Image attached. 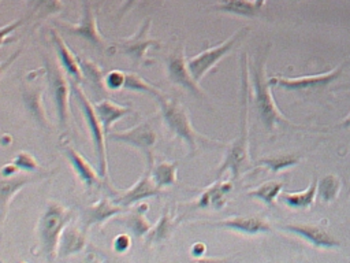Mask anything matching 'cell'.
I'll list each match as a JSON object with an SVG mask.
<instances>
[{
  "label": "cell",
  "instance_id": "836d02e7",
  "mask_svg": "<svg viewBox=\"0 0 350 263\" xmlns=\"http://www.w3.org/2000/svg\"><path fill=\"white\" fill-rule=\"evenodd\" d=\"M29 4L31 5V10L41 16L56 14L63 7L60 0H29Z\"/></svg>",
  "mask_w": 350,
  "mask_h": 263
},
{
  "label": "cell",
  "instance_id": "9c48e42d",
  "mask_svg": "<svg viewBox=\"0 0 350 263\" xmlns=\"http://www.w3.org/2000/svg\"><path fill=\"white\" fill-rule=\"evenodd\" d=\"M165 73L172 85H176V86L187 90L189 93L194 95L196 97L206 99V93L201 88L200 82L193 77V74L189 68V63H187V58H186L183 45L176 47L171 53L167 55Z\"/></svg>",
  "mask_w": 350,
  "mask_h": 263
},
{
  "label": "cell",
  "instance_id": "484cf974",
  "mask_svg": "<svg viewBox=\"0 0 350 263\" xmlns=\"http://www.w3.org/2000/svg\"><path fill=\"white\" fill-rule=\"evenodd\" d=\"M317 196V178L314 177L306 189L301 192H284L280 199L284 205L294 210H306L310 208Z\"/></svg>",
  "mask_w": 350,
  "mask_h": 263
},
{
  "label": "cell",
  "instance_id": "e575fe53",
  "mask_svg": "<svg viewBox=\"0 0 350 263\" xmlns=\"http://www.w3.org/2000/svg\"><path fill=\"white\" fill-rule=\"evenodd\" d=\"M12 162L19 167V170L23 171H37L41 168V164L37 162V159L34 158V155H31L27 151H19L15 153Z\"/></svg>",
  "mask_w": 350,
  "mask_h": 263
},
{
  "label": "cell",
  "instance_id": "8fae6325",
  "mask_svg": "<svg viewBox=\"0 0 350 263\" xmlns=\"http://www.w3.org/2000/svg\"><path fill=\"white\" fill-rule=\"evenodd\" d=\"M343 66H336L328 71L310 74V75H298V77H283L273 75L269 77L272 86L284 89V90H316L328 86L332 81L340 77Z\"/></svg>",
  "mask_w": 350,
  "mask_h": 263
},
{
  "label": "cell",
  "instance_id": "5bb4252c",
  "mask_svg": "<svg viewBox=\"0 0 350 263\" xmlns=\"http://www.w3.org/2000/svg\"><path fill=\"white\" fill-rule=\"evenodd\" d=\"M206 225L241 233V234H247V236L269 233L272 229L269 222L260 215H234V216H228L221 221L206 223Z\"/></svg>",
  "mask_w": 350,
  "mask_h": 263
},
{
  "label": "cell",
  "instance_id": "f546056e",
  "mask_svg": "<svg viewBox=\"0 0 350 263\" xmlns=\"http://www.w3.org/2000/svg\"><path fill=\"white\" fill-rule=\"evenodd\" d=\"M152 178L157 188H168L178 181V162L161 160L152 166Z\"/></svg>",
  "mask_w": 350,
  "mask_h": 263
},
{
  "label": "cell",
  "instance_id": "ee69618b",
  "mask_svg": "<svg viewBox=\"0 0 350 263\" xmlns=\"http://www.w3.org/2000/svg\"><path fill=\"white\" fill-rule=\"evenodd\" d=\"M256 1V4H257V7L261 10L264 5H265V3H267V0H254Z\"/></svg>",
  "mask_w": 350,
  "mask_h": 263
},
{
  "label": "cell",
  "instance_id": "8992f818",
  "mask_svg": "<svg viewBox=\"0 0 350 263\" xmlns=\"http://www.w3.org/2000/svg\"><path fill=\"white\" fill-rule=\"evenodd\" d=\"M44 67H45L49 89L53 97V104L56 108L59 125L62 129H67L72 119L71 107H70V96L72 95L71 79L64 71V68L60 66L59 60L56 62L45 58Z\"/></svg>",
  "mask_w": 350,
  "mask_h": 263
},
{
  "label": "cell",
  "instance_id": "ac0fdd59",
  "mask_svg": "<svg viewBox=\"0 0 350 263\" xmlns=\"http://www.w3.org/2000/svg\"><path fill=\"white\" fill-rule=\"evenodd\" d=\"M232 189H234L232 181L230 179L221 181L220 178H216L213 184L204 188V190L196 200L194 207L200 210H208V208L221 210L227 204V200H228L227 196Z\"/></svg>",
  "mask_w": 350,
  "mask_h": 263
},
{
  "label": "cell",
  "instance_id": "d590c367",
  "mask_svg": "<svg viewBox=\"0 0 350 263\" xmlns=\"http://www.w3.org/2000/svg\"><path fill=\"white\" fill-rule=\"evenodd\" d=\"M104 84L107 90L115 92V90H120L124 89V84H126V71L123 70H109L105 75H104Z\"/></svg>",
  "mask_w": 350,
  "mask_h": 263
},
{
  "label": "cell",
  "instance_id": "7bdbcfd3",
  "mask_svg": "<svg viewBox=\"0 0 350 263\" xmlns=\"http://www.w3.org/2000/svg\"><path fill=\"white\" fill-rule=\"evenodd\" d=\"M11 141H12V137H11L10 134L4 133V134L1 136V142H3V145H7V144H10Z\"/></svg>",
  "mask_w": 350,
  "mask_h": 263
},
{
  "label": "cell",
  "instance_id": "f35d334b",
  "mask_svg": "<svg viewBox=\"0 0 350 263\" xmlns=\"http://www.w3.org/2000/svg\"><path fill=\"white\" fill-rule=\"evenodd\" d=\"M18 171H19V167L14 162H11L1 167V177H12L18 174Z\"/></svg>",
  "mask_w": 350,
  "mask_h": 263
},
{
  "label": "cell",
  "instance_id": "d6a6232c",
  "mask_svg": "<svg viewBox=\"0 0 350 263\" xmlns=\"http://www.w3.org/2000/svg\"><path fill=\"white\" fill-rule=\"evenodd\" d=\"M340 188H342L340 178L335 174H328L317 182V196L321 199V201L331 203L338 197Z\"/></svg>",
  "mask_w": 350,
  "mask_h": 263
},
{
  "label": "cell",
  "instance_id": "277c9868",
  "mask_svg": "<svg viewBox=\"0 0 350 263\" xmlns=\"http://www.w3.org/2000/svg\"><path fill=\"white\" fill-rule=\"evenodd\" d=\"M74 211L57 201H49L37 223V238L40 251L46 260L57 256L59 244L64 229L72 222Z\"/></svg>",
  "mask_w": 350,
  "mask_h": 263
},
{
  "label": "cell",
  "instance_id": "7a4b0ae2",
  "mask_svg": "<svg viewBox=\"0 0 350 263\" xmlns=\"http://www.w3.org/2000/svg\"><path fill=\"white\" fill-rule=\"evenodd\" d=\"M252 96L250 88V75H249V56L246 52L241 56V104L243 110V116L241 122V130L238 137L227 145V152L220 163V167L216 171V177L221 178V175L227 171L231 173L232 179H238L241 174L253 167L250 160L249 151V101Z\"/></svg>",
  "mask_w": 350,
  "mask_h": 263
},
{
  "label": "cell",
  "instance_id": "7402d4cb",
  "mask_svg": "<svg viewBox=\"0 0 350 263\" xmlns=\"http://www.w3.org/2000/svg\"><path fill=\"white\" fill-rule=\"evenodd\" d=\"M86 241H88V231L82 226L77 227L75 225L70 223L62 234L57 255L60 258H67L78 252H82L86 247Z\"/></svg>",
  "mask_w": 350,
  "mask_h": 263
},
{
  "label": "cell",
  "instance_id": "30bf717a",
  "mask_svg": "<svg viewBox=\"0 0 350 263\" xmlns=\"http://www.w3.org/2000/svg\"><path fill=\"white\" fill-rule=\"evenodd\" d=\"M108 140L126 144L130 147L137 148L145 155L146 159V166L152 167L154 164L153 162V148L157 142V133L154 127L148 122H141L130 129L122 130V132H115L109 133Z\"/></svg>",
  "mask_w": 350,
  "mask_h": 263
},
{
  "label": "cell",
  "instance_id": "83f0119b",
  "mask_svg": "<svg viewBox=\"0 0 350 263\" xmlns=\"http://www.w3.org/2000/svg\"><path fill=\"white\" fill-rule=\"evenodd\" d=\"M301 160H302V156L298 153H278V155L261 158L257 162H254L253 166L264 167L269 170L272 174H278L283 170L297 166Z\"/></svg>",
  "mask_w": 350,
  "mask_h": 263
},
{
  "label": "cell",
  "instance_id": "60d3db41",
  "mask_svg": "<svg viewBox=\"0 0 350 263\" xmlns=\"http://www.w3.org/2000/svg\"><path fill=\"white\" fill-rule=\"evenodd\" d=\"M139 3V0H126L124 3H123V5L119 8V18H122L124 14H127L129 11H131L137 4Z\"/></svg>",
  "mask_w": 350,
  "mask_h": 263
},
{
  "label": "cell",
  "instance_id": "1f68e13d",
  "mask_svg": "<svg viewBox=\"0 0 350 263\" xmlns=\"http://www.w3.org/2000/svg\"><path fill=\"white\" fill-rule=\"evenodd\" d=\"M124 89L130 90V92L146 93V95L153 96L154 99H157V97L164 95V92L159 86L150 84L149 81H146L144 77H141L139 74H137L134 71H126Z\"/></svg>",
  "mask_w": 350,
  "mask_h": 263
},
{
  "label": "cell",
  "instance_id": "f1b7e54d",
  "mask_svg": "<svg viewBox=\"0 0 350 263\" xmlns=\"http://www.w3.org/2000/svg\"><path fill=\"white\" fill-rule=\"evenodd\" d=\"M211 10L246 18H254L260 11L254 0H220L217 4L212 5Z\"/></svg>",
  "mask_w": 350,
  "mask_h": 263
},
{
  "label": "cell",
  "instance_id": "4fadbf2b",
  "mask_svg": "<svg viewBox=\"0 0 350 263\" xmlns=\"http://www.w3.org/2000/svg\"><path fill=\"white\" fill-rule=\"evenodd\" d=\"M161 193H163V189L157 188L152 178V167L146 166L145 171L134 185H131L129 189L116 192V195L112 199L115 203L127 208L130 205L133 207L137 203H141L148 197H157Z\"/></svg>",
  "mask_w": 350,
  "mask_h": 263
},
{
  "label": "cell",
  "instance_id": "5b68a950",
  "mask_svg": "<svg viewBox=\"0 0 350 263\" xmlns=\"http://www.w3.org/2000/svg\"><path fill=\"white\" fill-rule=\"evenodd\" d=\"M71 79V78H70ZM71 89H72V95L81 108V112L83 115V121L89 129L92 141H93V147H94V153H96V159L98 163V173L103 178L107 177L108 174V162H107V136L104 133L101 121L97 115V111L94 108L93 101H90L88 99V95L85 93V90L82 89L81 84L71 79Z\"/></svg>",
  "mask_w": 350,
  "mask_h": 263
},
{
  "label": "cell",
  "instance_id": "8d00e7d4",
  "mask_svg": "<svg viewBox=\"0 0 350 263\" xmlns=\"http://www.w3.org/2000/svg\"><path fill=\"white\" fill-rule=\"evenodd\" d=\"M131 248V237L127 233H119L112 240V249L116 253H127Z\"/></svg>",
  "mask_w": 350,
  "mask_h": 263
},
{
  "label": "cell",
  "instance_id": "f6af8a7d",
  "mask_svg": "<svg viewBox=\"0 0 350 263\" xmlns=\"http://www.w3.org/2000/svg\"><path fill=\"white\" fill-rule=\"evenodd\" d=\"M295 1H299V0H295Z\"/></svg>",
  "mask_w": 350,
  "mask_h": 263
},
{
  "label": "cell",
  "instance_id": "ba28073f",
  "mask_svg": "<svg viewBox=\"0 0 350 263\" xmlns=\"http://www.w3.org/2000/svg\"><path fill=\"white\" fill-rule=\"evenodd\" d=\"M249 27L243 26L241 29H238L235 33H232L230 37H227L223 42L215 45V47H209L204 51H201L200 53H197L196 56L187 58V63H189V68L193 74V77L201 82V79L213 68L216 67V64L224 59L231 51L232 48L247 34Z\"/></svg>",
  "mask_w": 350,
  "mask_h": 263
},
{
  "label": "cell",
  "instance_id": "52a82bcc",
  "mask_svg": "<svg viewBox=\"0 0 350 263\" xmlns=\"http://www.w3.org/2000/svg\"><path fill=\"white\" fill-rule=\"evenodd\" d=\"M149 30H150V19L148 18L142 22L139 29L133 36L122 38L116 42H112L108 49V53L124 55L137 66H145V67L152 66L154 60L149 58L148 52L150 48L159 49L160 41L150 37Z\"/></svg>",
  "mask_w": 350,
  "mask_h": 263
},
{
  "label": "cell",
  "instance_id": "74e56055",
  "mask_svg": "<svg viewBox=\"0 0 350 263\" xmlns=\"http://www.w3.org/2000/svg\"><path fill=\"white\" fill-rule=\"evenodd\" d=\"M208 252V248H206V245L202 242V241H197V242H194L191 247H190V255H191V258H194V259H198V260H201V259H204V255Z\"/></svg>",
  "mask_w": 350,
  "mask_h": 263
},
{
  "label": "cell",
  "instance_id": "2e32d148",
  "mask_svg": "<svg viewBox=\"0 0 350 263\" xmlns=\"http://www.w3.org/2000/svg\"><path fill=\"white\" fill-rule=\"evenodd\" d=\"M62 149L74 174L86 189H92L93 186L101 184L103 177L100 175V173L96 171L93 166L71 144H68L67 141L62 142Z\"/></svg>",
  "mask_w": 350,
  "mask_h": 263
},
{
  "label": "cell",
  "instance_id": "b9f144b4",
  "mask_svg": "<svg viewBox=\"0 0 350 263\" xmlns=\"http://www.w3.org/2000/svg\"><path fill=\"white\" fill-rule=\"evenodd\" d=\"M336 127H339V129H350V114L345 119H342V122H339L336 125Z\"/></svg>",
  "mask_w": 350,
  "mask_h": 263
},
{
  "label": "cell",
  "instance_id": "d6986e66",
  "mask_svg": "<svg viewBox=\"0 0 350 263\" xmlns=\"http://www.w3.org/2000/svg\"><path fill=\"white\" fill-rule=\"evenodd\" d=\"M49 34H51V40L55 47L60 66L64 68V71L71 79L81 84L83 81V73L79 64V58L70 49V47L66 44V41L63 40V37L59 34L57 30L51 29Z\"/></svg>",
  "mask_w": 350,
  "mask_h": 263
},
{
  "label": "cell",
  "instance_id": "44dd1931",
  "mask_svg": "<svg viewBox=\"0 0 350 263\" xmlns=\"http://www.w3.org/2000/svg\"><path fill=\"white\" fill-rule=\"evenodd\" d=\"M94 104V108L97 111V115L101 121V125H103V129H104V133L107 136V140H108V136L111 133V129L112 126L120 121L123 116L129 115L133 112L131 107H127V105H122V104H118L109 99H101L98 101H93Z\"/></svg>",
  "mask_w": 350,
  "mask_h": 263
},
{
  "label": "cell",
  "instance_id": "7c38bea8",
  "mask_svg": "<svg viewBox=\"0 0 350 263\" xmlns=\"http://www.w3.org/2000/svg\"><path fill=\"white\" fill-rule=\"evenodd\" d=\"M60 27L71 36L81 37L100 51L109 49L111 44L103 37L98 26L96 14L88 0L82 1V16L78 23H59Z\"/></svg>",
  "mask_w": 350,
  "mask_h": 263
},
{
  "label": "cell",
  "instance_id": "cb8c5ba5",
  "mask_svg": "<svg viewBox=\"0 0 350 263\" xmlns=\"http://www.w3.org/2000/svg\"><path fill=\"white\" fill-rule=\"evenodd\" d=\"M178 222H179V219L171 214L170 207H165V210L161 212L157 222L152 226L150 231L145 236V244L156 245V244H161V242L167 241L168 237L171 236V233L178 226Z\"/></svg>",
  "mask_w": 350,
  "mask_h": 263
},
{
  "label": "cell",
  "instance_id": "6da1fadb",
  "mask_svg": "<svg viewBox=\"0 0 350 263\" xmlns=\"http://www.w3.org/2000/svg\"><path fill=\"white\" fill-rule=\"evenodd\" d=\"M269 49L271 44H268L254 58L249 60L250 88L257 116L268 133L275 132L278 127L304 129V126L295 125L288 118H286L273 99L272 85L269 82V78L267 77V60Z\"/></svg>",
  "mask_w": 350,
  "mask_h": 263
},
{
  "label": "cell",
  "instance_id": "4dcf8cb0",
  "mask_svg": "<svg viewBox=\"0 0 350 263\" xmlns=\"http://www.w3.org/2000/svg\"><path fill=\"white\" fill-rule=\"evenodd\" d=\"M78 58H79V64L83 73V79H86L88 84L98 93H105L107 92V88L104 84L105 74L103 73V68L88 58H83V56H78Z\"/></svg>",
  "mask_w": 350,
  "mask_h": 263
},
{
  "label": "cell",
  "instance_id": "3957f363",
  "mask_svg": "<svg viewBox=\"0 0 350 263\" xmlns=\"http://www.w3.org/2000/svg\"><path fill=\"white\" fill-rule=\"evenodd\" d=\"M159 104V111L163 119V123L165 125L167 130L187 149L189 158H193L197 155L201 145L212 144L219 147H227L228 144L211 138L208 136L201 134L197 132L190 121L187 108L180 103V100L175 97H167L165 95L156 99Z\"/></svg>",
  "mask_w": 350,
  "mask_h": 263
},
{
  "label": "cell",
  "instance_id": "603a6c76",
  "mask_svg": "<svg viewBox=\"0 0 350 263\" xmlns=\"http://www.w3.org/2000/svg\"><path fill=\"white\" fill-rule=\"evenodd\" d=\"M149 210V204L146 203H137L131 211H129L124 216L119 218V222L127 227L135 237H145L153 223L146 218V212Z\"/></svg>",
  "mask_w": 350,
  "mask_h": 263
},
{
  "label": "cell",
  "instance_id": "4316f807",
  "mask_svg": "<svg viewBox=\"0 0 350 263\" xmlns=\"http://www.w3.org/2000/svg\"><path fill=\"white\" fill-rule=\"evenodd\" d=\"M283 186H284V182L279 181V179L265 181V182L260 184L258 186H256L254 189L247 190L246 196L260 200L264 204H267L268 207H273V205H276V201L283 190Z\"/></svg>",
  "mask_w": 350,
  "mask_h": 263
},
{
  "label": "cell",
  "instance_id": "ab89813d",
  "mask_svg": "<svg viewBox=\"0 0 350 263\" xmlns=\"http://www.w3.org/2000/svg\"><path fill=\"white\" fill-rule=\"evenodd\" d=\"M21 22H22V19L15 21V22H11L10 25H4V26L1 27V41L5 40L7 34H10V33L12 34V33L16 30V27L21 25Z\"/></svg>",
  "mask_w": 350,
  "mask_h": 263
},
{
  "label": "cell",
  "instance_id": "9a60e30c",
  "mask_svg": "<svg viewBox=\"0 0 350 263\" xmlns=\"http://www.w3.org/2000/svg\"><path fill=\"white\" fill-rule=\"evenodd\" d=\"M124 211L126 208L115 203L113 199L101 197L100 200L94 201L93 204L85 208V211L82 212L81 226L88 231V229H90L92 226H103L107 221L120 215Z\"/></svg>",
  "mask_w": 350,
  "mask_h": 263
},
{
  "label": "cell",
  "instance_id": "d4e9b609",
  "mask_svg": "<svg viewBox=\"0 0 350 263\" xmlns=\"http://www.w3.org/2000/svg\"><path fill=\"white\" fill-rule=\"evenodd\" d=\"M22 96H23V103H25L27 111L36 119V122H38L44 127H48L49 119L45 114L41 86H38V85L37 86H34V85L25 86Z\"/></svg>",
  "mask_w": 350,
  "mask_h": 263
},
{
  "label": "cell",
  "instance_id": "ffe728a7",
  "mask_svg": "<svg viewBox=\"0 0 350 263\" xmlns=\"http://www.w3.org/2000/svg\"><path fill=\"white\" fill-rule=\"evenodd\" d=\"M40 175H12V177H1L0 181V218L1 223H4L7 211L11 207L14 197L18 195L29 184L38 181Z\"/></svg>",
  "mask_w": 350,
  "mask_h": 263
},
{
  "label": "cell",
  "instance_id": "e0dca14e",
  "mask_svg": "<svg viewBox=\"0 0 350 263\" xmlns=\"http://www.w3.org/2000/svg\"><path fill=\"white\" fill-rule=\"evenodd\" d=\"M280 229L284 231L293 233L314 248H336L340 245V242L332 237L325 229L317 226V225H309V223H286L282 225Z\"/></svg>",
  "mask_w": 350,
  "mask_h": 263
}]
</instances>
